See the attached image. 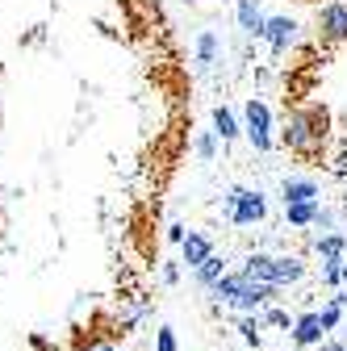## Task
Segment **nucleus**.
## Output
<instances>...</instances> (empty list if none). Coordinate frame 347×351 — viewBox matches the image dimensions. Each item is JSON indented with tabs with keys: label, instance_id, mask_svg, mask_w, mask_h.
Returning a JSON list of instances; mask_svg holds the SVG:
<instances>
[{
	"label": "nucleus",
	"instance_id": "f257e3e1",
	"mask_svg": "<svg viewBox=\"0 0 347 351\" xmlns=\"http://www.w3.org/2000/svg\"><path fill=\"white\" fill-rule=\"evenodd\" d=\"M322 138H326V109L310 105V109H293L285 113V130H280V143L293 151V155H322Z\"/></svg>",
	"mask_w": 347,
	"mask_h": 351
},
{
	"label": "nucleus",
	"instance_id": "f03ea898",
	"mask_svg": "<svg viewBox=\"0 0 347 351\" xmlns=\"http://www.w3.org/2000/svg\"><path fill=\"white\" fill-rule=\"evenodd\" d=\"M272 285H264V280H255V276H247V272H230L226 280H218L213 285V297L218 301H226V305H235V310H264V305L272 301Z\"/></svg>",
	"mask_w": 347,
	"mask_h": 351
},
{
	"label": "nucleus",
	"instance_id": "7ed1b4c3",
	"mask_svg": "<svg viewBox=\"0 0 347 351\" xmlns=\"http://www.w3.org/2000/svg\"><path fill=\"white\" fill-rule=\"evenodd\" d=\"M243 272L264 280L272 289H285V285H297L301 276H306V263H301L297 255H247Z\"/></svg>",
	"mask_w": 347,
	"mask_h": 351
},
{
	"label": "nucleus",
	"instance_id": "20e7f679",
	"mask_svg": "<svg viewBox=\"0 0 347 351\" xmlns=\"http://www.w3.org/2000/svg\"><path fill=\"white\" fill-rule=\"evenodd\" d=\"M264 213H268L264 193H255V189H230L226 217H230L235 226H255V222H264Z\"/></svg>",
	"mask_w": 347,
	"mask_h": 351
},
{
	"label": "nucleus",
	"instance_id": "39448f33",
	"mask_svg": "<svg viewBox=\"0 0 347 351\" xmlns=\"http://www.w3.org/2000/svg\"><path fill=\"white\" fill-rule=\"evenodd\" d=\"M243 130H247V138H251V147L255 151H272V113H268V105L264 101H247V109H243Z\"/></svg>",
	"mask_w": 347,
	"mask_h": 351
},
{
	"label": "nucleus",
	"instance_id": "423d86ee",
	"mask_svg": "<svg viewBox=\"0 0 347 351\" xmlns=\"http://www.w3.org/2000/svg\"><path fill=\"white\" fill-rule=\"evenodd\" d=\"M318 34H322V42H347V0H331V5H322Z\"/></svg>",
	"mask_w": 347,
	"mask_h": 351
},
{
	"label": "nucleus",
	"instance_id": "0eeeda50",
	"mask_svg": "<svg viewBox=\"0 0 347 351\" xmlns=\"http://www.w3.org/2000/svg\"><path fill=\"white\" fill-rule=\"evenodd\" d=\"M113 335H121V330H101V318H97L93 326L75 330V339H71V351H117Z\"/></svg>",
	"mask_w": 347,
	"mask_h": 351
},
{
	"label": "nucleus",
	"instance_id": "6e6552de",
	"mask_svg": "<svg viewBox=\"0 0 347 351\" xmlns=\"http://www.w3.org/2000/svg\"><path fill=\"white\" fill-rule=\"evenodd\" d=\"M293 343H297V347H318V343H326L322 314H301V318L293 322Z\"/></svg>",
	"mask_w": 347,
	"mask_h": 351
},
{
	"label": "nucleus",
	"instance_id": "1a4fd4ad",
	"mask_svg": "<svg viewBox=\"0 0 347 351\" xmlns=\"http://www.w3.org/2000/svg\"><path fill=\"white\" fill-rule=\"evenodd\" d=\"M264 38H268V47H272V51H289V47H293V38H297V21H293V17H268Z\"/></svg>",
	"mask_w": 347,
	"mask_h": 351
},
{
	"label": "nucleus",
	"instance_id": "9d476101",
	"mask_svg": "<svg viewBox=\"0 0 347 351\" xmlns=\"http://www.w3.org/2000/svg\"><path fill=\"white\" fill-rule=\"evenodd\" d=\"M239 29H243L247 38H264V29H268V17L259 13V5H255V0H239Z\"/></svg>",
	"mask_w": 347,
	"mask_h": 351
},
{
	"label": "nucleus",
	"instance_id": "9b49d317",
	"mask_svg": "<svg viewBox=\"0 0 347 351\" xmlns=\"http://www.w3.org/2000/svg\"><path fill=\"white\" fill-rule=\"evenodd\" d=\"M280 197H285V205L318 201V184H314V180H306V176H293V180H285V184H280Z\"/></svg>",
	"mask_w": 347,
	"mask_h": 351
},
{
	"label": "nucleus",
	"instance_id": "f8f14e48",
	"mask_svg": "<svg viewBox=\"0 0 347 351\" xmlns=\"http://www.w3.org/2000/svg\"><path fill=\"white\" fill-rule=\"evenodd\" d=\"M180 251H184V263H189V268L197 272V268H201V263H205V259L213 255V243H209L205 234H189V239L180 243Z\"/></svg>",
	"mask_w": 347,
	"mask_h": 351
},
{
	"label": "nucleus",
	"instance_id": "ddd939ff",
	"mask_svg": "<svg viewBox=\"0 0 347 351\" xmlns=\"http://www.w3.org/2000/svg\"><path fill=\"white\" fill-rule=\"evenodd\" d=\"M285 217H289V226H314L318 217H322V205H318V201H301V205H285Z\"/></svg>",
	"mask_w": 347,
	"mask_h": 351
},
{
	"label": "nucleus",
	"instance_id": "4468645a",
	"mask_svg": "<svg viewBox=\"0 0 347 351\" xmlns=\"http://www.w3.org/2000/svg\"><path fill=\"white\" fill-rule=\"evenodd\" d=\"M226 276H230V272H226V259H222V255H209L201 268H197V285H205V289H213V285L226 280Z\"/></svg>",
	"mask_w": 347,
	"mask_h": 351
},
{
	"label": "nucleus",
	"instance_id": "2eb2a0df",
	"mask_svg": "<svg viewBox=\"0 0 347 351\" xmlns=\"http://www.w3.org/2000/svg\"><path fill=\"white\" fill-rule=\"evenodd\" d=\"M213 134H222V143L239 138V121H235V113H230L226 105H218V109H213Z\"/></svg>",
	"mask_w": 347,
	"mask_h": 351
},
{
	"label": "nucleus",
	"instance_id": "dca6fc26",
	"mask_svg": "<svg viewBox=\"0 0 347 351\" xmlns=\"http://www.w3.org/2000/svg\"><path fill=\"white\" fill-rule=\"evenodd\" d=\"M318 255H322V263H331V259H343V255H347V243H343V234H322V239H318Z\"/></svg>",
	"mask_w": 347,
	"mask_h": 351
},
{
	"label": "nucleus",
	"instance_id": "f3484780",
	"mask_svg": "<svg viewBox=\"0 0 347 351\" xmlns=\"http://www.w3.org/2000/svg\"><path fill=\"white\" fill-rule=\"evenodd\" d=\"M239 330H243V339H247V347H259V343H264V335H259V330H264V318H243L239 322Z\"/></svg>",
	"mask_w": 347,
	"mask_h": 351
},
{
	"label": "nucleus",
	"instance_id": "a211bd4d",
	"mask_svg": "<svg viewBox=\"0 0 347 351\" xmlns=\"http://www.w3.org/2000/svg\"><path fill=\"white\" fill-rule=\"evenodd\" d=\"M197 59H201V63H213V59H218V38H213L209 29L197 38Z\"/></svg>",
	"mask_w": 347,
	"mask_h": 351
},
{
	"label": "nucleus",
	"instance_id": "6ab92c4d",
	"mask_svg": "<svg viewBox=\"0 0 347 351\" xmlns=\"http://www.w3.org/2000/svg\"><path fill=\"white\" fill-rule=\"evenodd\" d=\"M343 305H347V297H331V305L322 310V326H326V330H335V326H339V318H343Z\"/></svg>",
	"mask_w": 347,
	"mask_h": 351
},
{
	"label": "nucleus",
	"instance_id": "aec40b11",
	"mask_svg": "<svg viewBox=\"0 0 347 351\" xmlns=\"http://www.w3.org/2000/svg\"><path fill=\"white\" fill-rule=\"evenodd\" d=\"M155 351H176V335H171V326L155 330Z\"/></svg>",
	"mask_w": 347,
	"mask_h": 351
},
{
	"label": "nucleus",
	"instance_id": "412c9836",
	"mask_svg": "<svg viewBox=\"0 0 347 351\" xmlns=\"http://www.w3.org/2000/svg\"><path fill=\"white\" fill-rule=\"evenodd\" d=\"M213 151H218V143H213V134L205 130V134L197 138V155H201V159H213Z\"/></svg>",
	"mask_w": 347,
	"mask_h": 351
},
{
	"label": "nucleus",
	"instance_id": "4be33fe9",
	"mask_svg": "<svg viewBox=\"0 0 347 351\" xmlns=\"http://www.w3.org/2000/svg\"><path fill=\"white\" fill-rule=\"evenodd\" d=\"M264 322H268V326H289V330H293L289 314H285V310H276V305H272V310H264Z\"/></svg>",
	"mask_w": 347,
	"mask_h": 351
},
{
	"label": "nucleus",
	"instance_id": "5701e85b",
	"mask_svg": "<svg viewBox=\"0 0 347 351\" xmlns=\"http://www.w3.org/2000/svg\"><path fill=\"white\" fill-rule=\"evenodd\" d=\"M163 280H167V285L180 280V268H176V263H167V268H163Z\"/></svg>",
	"mask_w": 347,
	"mask_h": 351
},
{
	"label": "nucleus",
	"instance_id": "b1692460",
	"mask_svg": "<svg viewBox=\"0 0 347 351\" xmlns=\"http://www.w3.org/2000/svg\"><path fill=\"white\" fill-rule=\"evenodd\" d=\"M318 351H347L343 343H335V339H326V343H318Z\"/></svg>",
	"mask_w": 347,
	"mask_h": 351
}]
</instances>
